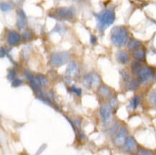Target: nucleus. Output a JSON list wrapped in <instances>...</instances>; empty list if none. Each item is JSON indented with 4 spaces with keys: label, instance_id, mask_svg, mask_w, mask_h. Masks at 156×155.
Wrapping results in <instances>:
<instances>
[{
    "label": "nucleus",
    "instance_id": "obj_1",
    "mask_svg": "<svg viewBox=\"0 0 156 155\" xmlns=\"http://www.w3.org/2000/svg\"><path fill=\"white\" fill-rule=\"evenodd\" d=\"M111 41L115 46L123 47L129 41V32L122 26L113 27L111 31Z\"/></svg>",
    "mask_w": 156,
    "mask_h": 155
},
{
    "label": "nucleus",
    "instance_id": "obj_2",
    "mask_svg": "<svg viewBox=\"0 0 156 155\" xmlns=\"http://www.w3.org/2000/svg\"><path fill=\"white\" fill-rule=\"evenodd\" d=\"M98 27L100 32H104L109 26L112 25L115 20V13L111 9H106L97 15Z\"/></svg>",
    "mask_w": 156,
    "mask_h": 155
},
{
    "label": "nucleus",
    "instance_id": "obj_3",
    "mask_svg": "<svg viewBox=\"0 0 156 155\" xmlns=\"http://www.w3.org/2000/svg\"><path fill=\"white\" fill-rule=\"evenodd\" d=\"M71 59V55L68 52L54 53L51 56V64L53 67H60L65 65Z\"/></svg>",
    "mask_w": 156,
    "mask_h": 155
},
{
    "label": "nucleus",
    "instance_id": "obj_4",
    "mask_svg": "<svg viewBox=\"0 0 156 155\" xmlns=\"http://www.w3.org/2000/svg\"><path fill=\"white\" fill-rule=\"evenodd\" d=\"M137 76V80L140 83H147L153 80L155 76V71L151 67L143 66Z\"/></svg>",
    "mask_w": 156,
    "mask_h": 155
},
{
    "label": "nucleus",
    "instance_id": "obj_5",
    "mask_svg": "<svg viewBox=\"0 0 156 155\" xmlns=\"http://www.w3.org/2000/svg\"><path fill=\"white\" fill-rule=\"evenodd\" d=\"M100 78L97 73H89L83 77V85L88 88H93L99 84Z\"/></svg>",
    "mask_w": 156,
    "mask_h": 155
},
{
    "label": "nucleus",
    "instance_id": "obj_6",
    "mask_svg": "<svg viewBox=\"0 0 156 155\" xmlns=\"http://www.w3.org/2000/svg\"><path fill=\"white\" fill-rule=\"evenodd\" d=\"M54 15L58 18L69 20L74 17V12L71 7H60L55 10Z\"/></svg>",
    "mask_w": 156,
    "mask_h": 155
},
{
    "label": "nucleus",
    "instance_id": "obj_7",
    "mask_svg": "<svg viewBox=\"0 0 156 155\" xmlns=\"http://www.w3.org/2000/svg\"><path fill=\"white\" fill-rule=\"evenodd\" d=\"M127 129H126V127L122 126L119 131H118L117 134H116L115 138H114V143H115L117 146H123L124 144H125L126 140H127Z\"/></svg>",
    "mask_w": 156,
    "mask_h": 155
},
{
    "label": "nucleus",
    "instance_id": "obj_8",
    "mask_svg": "<svg viewBox=\"0 0 156 155\" xmlns=\"http://www.w3.org/2000/svg\"><path fill=\"white\" fill-rule=\"evenodd\" d=\"M25 74L26 78H27V80L29 81L30 84L32 88H33V90L34 91V92H35V94L37 95V96L40 97H43V98L44 95L43 93V91H41V88H40L39 85H37V82L36 81L35 78H34L33 75H32V73L30 72H29V71H25Z\"/></svg>",
    "mask_w": 156,
    "mask_h": 155
},
{
    "label": "nucleus",
    "instance_id": "obj_9",
    "mask_svg": "<svg viewBox=\"0 0 156 155\" xmlns=\"http://www.w3.org/2000/svg\"><path fill=\"white\" fill-rule=\"evenodd\" d=\"M112 108H111L109 105H102L101 108H100V116L102 119L103 122L105 123V124H107V123L109 122L112 117Z\"/></svg>",
    "mask_w": 156,
    "mask_h": 155
},
{
    "label": "nucleus",
    "instance_id": "obj_10",
    "mask_svg": "<svg viewBox=\"0 0 156 155\" xmlns=\"http://www.w3.org/2000/svg\"><path fill=\"white\" fill-rule=\"evenodd\" d=\"M21 40V36L20 34L15 30H10L7 34V42L9 45H16L19 44Z\"/></svg>",
    "mask_w": 156,
    "mask_h": 155
},
{
    "label": "nucleus",
    "instance_id": "obj_11",
    "mask_svg": "<svg viewBox=\"0 0 156 155\" xmlns=\"http://www.w3.org/2000/svg\"><path fill=\"white\" fill-rule=\"evenodd\" d=\"M79 72V66L76 62L70 63L67 66L66 71V75L69 78H72L76 76Z\"/></svg>",
    "mask_w": 156,
    "mask_h": 155
},
{
    "label": "nucleus",
    "instance_id": "obj_12",
    "mask_svg": "<svg viewBox=\"0 0 156 155\" xmlns=\"http://www.w3.org/2000/svg\"><path fill=\"white\" fill-rule=\"evenodd\" d=\"M17 26L18 28L22 29L25 27L26 23H27V17L26 15L22 9H17Z\"/></svg>",
    "mask_w": 156,
    "mask_h": 155
},
{
    "label": "nucleus",
    "instance_id": "obj_13",
    "mask_svg": "<svg viewBox=\"0 0 156 155\" xmlns=\"http://www.w3.org/2000/svg\"><path fill=\"white\" fill-rule=\"evenodd\" d=\"M116 58H117V60L118 62L122 65L127 64L129 61V55L127 54V53H126L125 51L123 50L117 52V54H116Z\"/></svg>",
    "mask_w": 156,
    "mask_h": 155
},
{
    "label": "nucleus",
    "instance_id": "obj_14",
    "mask_svg": "<svg viewBox=\"0 0 156 155\" xmlns=\"http://www.w3.org/2000/svg\"><path fill=\"white\" fill-rule=\"evenodd\" d=\"M98 93L101 98H109L112 96V91L107 85H101L98 88Z\"/></svg>",
    "mask_w": 156,
    "mask_h": 155
},
{
    "label": "nucleus",
    "instance_id": "obj_15",
    "mask_svg": "<svg viewBox=\"0 0 156 155\" xmlns=\"http://www.w3.org/2000/svg\"><path fill=\"white\" fill-rule=\"evenodd\" d=\"M133 55L134 58L136 59V60L143 62V61L145 60V58H146V51L144 48H141V47H140V48L133 51Z\"/></svg>",
    "mask_w": 156,
    "mask_h": 155
},
{
    "label": "nucleus",
    "instance_id": "obj_16",
    "mask_svg": "<svg viewBox=\"0 0 156 155\" xmlns=\"http://www.w3.org/2000/svg\"><path fill=\"white\" fill-rule=\"evenodd\" d=\"M143 45L142 42L140 40H137L136 39H130L127 43V48L129 50H135L140 48Z\"/></svg>",
    "mask_w": 156,
    "mask_h": 155
},
{
    "label": "nucleus",
    "instance_id": "obj_17",
    "mask_svg": "<svg viewBox=\"0 0 156 155\" xmlns=\"http://www.w3.org/2000/svg\"><path fill=\"white\" fill-rule=\"evenodd\" d=\"M143 65H142L140 61L135 60L131 63V71L132 73L135 75H137L139 74L140 71L143 68Z\"/></svg>",
    "mask_w": 156,
    "mask_h": 155
},
{
    "label": "nucleus",
    "instance_id": "obj_18",
    "mask_svg": "<svg viewBox=\"0 0 156 155\" xmlns=\"http://www.w3.org/2000/svg\"><path fill=\"white\" fill-rule=\"evenodd\" d=\"M125 146L126 149H127L128 151H129V152H133V151L135 150L136 147H137V144H136L135 140H134L133 137H127L125 142Z\"/></svg>",
    "mask_w": 156,
    "mask_h": 155
},
{
    "label": "nucleus",
    "instance_id": "obj_19",
    "mask_svg": "<svg viewBox=\"0 0 156 155\" xmlns=\"http://www.w3.org/2000/svg\"><path fill=\"white\" fill-rule=\"evenodd\" d=\"M140 83L138 80H129V81H127V83H126V88H127V90L129 91H135L136 89L138 88L139 85H140Z\"/></svg>",
    "mask_w": 156,
    "mask_h": 155
},
{
    "label": "nucleus",
    "instance_id": "obj_20",
    "mask_svg": "<svg viewBox=\"0 0 156 155\" xmlns=\"http://www.w3.org/2000/svg\"><path fill=\"white\" fill-rule=\"evenodd\" d=\"M35 80L42 86H45L48 83V79L46 78V77L41 74L36 75Z\"/></svg>",
    "mask_w": 156,
    "mask_h": 155
},
{
    "label": "nucleus",
    "instance_id": "obj_21",
    "mask_svg": "<svg viewBox=\"0 0 156 155\" xmlns=\"http://www.w3.org/2000/svg\"><path fill=\"white\" fill-rule=\"evenodd\" d=\"M140 101V98L139 96H134L133 98L131 99L130 102H129V108L135 110V109L137 108V107L138 106Z\"/></svg>",
    "mask_w": 156,
    "mask_h": 155
},
{
    "label": "nucleus",
    "instance_id": "obj_22",
    "mask_svg": "<svg viewBox=\"0 0 156 155\" xmlns=\"http://www.w3.org/2000/svg\"><path fill=\"white\" fill-rule=\"evenodd\" d=\"M149 101L152 106L156 107V90H153L150 93Z\"/></svg>",
    "mask_w": 156,
    "mask_h": 155
},
{
    "label": "nucleus",
    "instance_id": "obj_23",
    "mask_svg": "<svg viewBox=\"0 0 156 155\" xmlns=\"http://www.w3.org/2000/svg\"><path fill=\"white\" fill-rule=\"evenodd\" d=\"M33 37V32L30 29H25L23 33V39L24 41H27Z\"/></svg>",
    "mask_w": 156,
    "mask_h": 155
},
{
    "label": "nucleus",
    "instance_id": "obj_24",
    "mask_svg": "<svg viewBox=\"0 0 156 155\" xmlns=\"http://www.w3.org/2000/svg\"><path fill=\"white\" fill-rule=\"evenodd\" d=\"M109 106H111L112 108H116L118 106V101L117 99L112 97V98H110L109 100Z\"/></svg>",
    "mask_w": 156,
    "mask_h": 155
},
{
    "label": "nucleus",
    "instance_id": "obj_25",
    "mask_svg": "<svg viewBox=\"0 0 156 155\" xmlns=\"http://www.w3.org/2000/svg\"><path fill=\"white\" fill-rule=\"evenodd\" d=\"M120 73H121L122 77L123 80L126 81V82H127V81H129V80H130V75H129V73H128L127 71L123 70L121 71Z\"/></svg>",
    "mask_w": 156,
    "mask_h": 155
},
{
    "label": "nucleus",
    "instance_id": "obj_26",
    "mask_svg": "<svg viewBox=\"0 0 156 155\" xmlns=\"http://www.w3.org/2000/svg\"><path fill=\"white\" fill-rule=\"evenodd\" d=\"M137 155H153V152L148 150L140 149V150L137 151Z\"/></svg>",
    "mask_w": 156,
    "mask_h": 155
},
{
    "label": "nucleus",
    "instance_id": "obj_27",
    "mask_svg": "<svg viewBox=\"0 0 156 155\" xmlns=\"http://www.w3.org/2000/svg\"><path fill=\"white\" fill-rule=\"evenodd\" d=\"M0 7H1L2 11H3V12H8L12 9L10 5H9V4H8V3H5V2L1 3V5H0Z\"/></svg>",
    "mask_w": 156,
    "mask_h": 155
},
{
    "label": "nucleus",
    "instance_id": "obj_28",
    "mask_svg": "<svg viewBox=\"0 0 156 155\" xmlns=\"http://www.w3.org/2000/svg\"><path fill=\"white\" fill-rule=\"evenodd\" d=\"M71 91L73 93H74L75 94H76L77 96H80L81 95V93H82L81 89L76 88V87L75 85H72V86L71 87Z\"/></svg>",
    "mask_w": 156,
    "mask_h": 155
},
{
    "label": "nucleus",
    "instance_id": "obj_29",
    "mask_svg": "<svg viewBox=\"0 0 156 155\" xmlns=\"http://www.w3.org/2000/svg\"><path fill=\"white\" fill-rule=\"evenodd\" d=\"M23 83V80H21V79H19V78H16L15 80L12 81V85L13 87H19L20 85H22V83Z\"/></svg>",
    "mask_w": 156,
    "mask_h": 155
},
{
    "label": "nucleus",
    "instance_id": "obj_30",
    "mask_svg": "<svg viewBox=\"0 0 156 155\" xmlns=\"http://www.w3.org/2000/svg\"><path fill=\"white\" fill-rule=\"evenodd\" d=\"M15 71L11 69V70L9 71V73H8V79L10 81H13L15 80Z\"/></svg>",
    "mask_w": 156,
    "mask_h": 155
},
{
    "label": "nucleus",
    "instance_id": "obj_31",
    "mask_svg": "<svg viewBox=\"0 0 156 155\" xmlns=\"http://www.w3.org/2000/svg\"><path fill=\"white\" fill-rule=\"evenodd\" d=\"M46 147H47V145H46V144H43V145H42L41 147L39 148V150H37V153H36V154H35V155H40V154H41L42 153H43V151L45 150V148H46Z\"/></svg>",
    "mask_w": 156,
    "mask_h": 155
},
{
    "label": "nucleus",
    "instance_id": "obj_32",
    "mask_svg": "<svg viewBox=\"0 0 156 155\" xmlns=\"http://www.w3.org/2000/svg\"><path fill=\"white\" fill-rule=\"evenodd\" d=\"M90 42H91V44H94V43L97 42V37L94 35H91V37H90Z\"/></svg>",
    "mask_w": 156,
    "mask_h": 155
},
{
    "label": "nucleus",
    "instance_id": "obj_33",
    "mask_svg": "<svg viewBox=\"0 0 156 155\" xmlns=\"http://www.w3.org/2000/svg\"><path fill=\"white\" fill-rule=\"evenodd\" d=\"M5 54H6V52H5V50L3 48V47H2L1 48V57H3L5 56Z\"/></svg>",
    "mask_w": 156,
    "mask_h": 155
},
{
    "label": "nucleus",
    "instance_id": "obj_34",
    "mask_svg": "<svg viewBox=\"0 0 156 155\" xmlns=\"http://www.w3.org/2000/svg\"><path fill=\"white\" fill-rule=\"evenodd\" d=\"M76 1H79V0H76Z\"/></svg>",
    "mask_w": 156,
    "mask_h": 155
}]
</instances>
